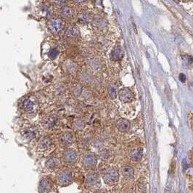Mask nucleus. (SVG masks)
Wrapping results in <instances>:
<instances>
[{
  "instance_id": "10",
  "label": "nucleus",
  "mask_w": 193,
  "mask_h": 193,
  "mask_svg": "<svg viewBox=\"0 0 193 193\" xmlns=\"http://www.w3.org/2000/svg\"><path fill=\"white\" fill-rule=\"evenodd\" d=\"M53 145L52 139L49 136H45L42 137L41 140H39V145H38V147L39 148L40 150H44V151H47L49 149H51L52 146Z\"/></svg>"
},
{
  "instance_id": "33",
  "label": "nucleus",
  "mask_w": 193,
  "mask_h": 193,
  "mask_svg": "<svg viewBox=\"0 0 193 193\" xmlns=\"http://www.w3.org/2000/svg\"><path fill=\"white\" fill-rule=\"evenodd\" d=\"M76 2H77V3H82V2H84L85 1H87V0H74Z\"/></svg>"
},
{
  "instance_id": "7",
  "label": "nucleus",
  "mask_w": 193,
  "mask_h": 193,
  "mask_svg": "<svg viewBox=\"0 0 193 193\" xmlns=\"http://www.w3.org/2000/svg\"><path fill=\"white\" fill-rule=\"evenodd\" d=\"M82 163L83 165L87 168H92L95 166L96 163H97V159H96L95 154L91 152H87L83 157Z\"/></svg>"
},
{
  "instance_id": "8",
  "label": "nucleus",
  "mask_w": 193,
  "mask_h": 193,
  "mask_svg": "<svg viewBox=\"0 0 193 193\" xmlns=\"http://www.w3.org/2000/svg\"><path fill=\"white\" fill-rule=\"evenodd\" d=\"M21 135L26 140H31L37 137L38 135V129L32 126H28L22 130Z\"/></svg>"
},
{
  "instance_id": "22",
  "label": "nucleus",
  "mask_w": 193,
  "mask_h": 193,
  "mask_svg": "<svg viewBox=\"0 0 193 193\" xmlns=\"http://www.w3.org/2000/svg\"><path fill=\"white\" fill-rule=\"evenodd\" d=\"M60 14L64 17H70L72 15V10L70 7L63 6L60 9Z\"/></svg>"
},
{
  "instance_id": "12",
  "label": "nucleus",
  "mask_w": 193,
  "mask_h": 193,
  "mask_svg": "<svg viewBox=\"0 0 193 193\" xmlns=\"http://www.w3.org/2000/svg\"><path fill=\"white\" fill-rule=\"evenodd\" d=\"M60 142L62 146L69 147V146H71L73 142V134L69 131L65 132V133H63L60 136Z\"/></svg>"
},
{
  "instance_id": "21",
  "label": "nucleus",
  "mask_w": 193,
  "mask_h": 193,
  "mask_svg": "<svg viewBox=\"0 0 193 193\" xmlns=\"http://www.w3.org/2000/svg\"><path fill=\"white\" fill-rule=\"evenodd\" d=\"M122 174L126 178L131 179L133 178L134 176V169L131 167L129 166H124L122 168Z\"/></svg>"
},
{
  "instance_id": "30",
  "label": "nucleus",
  "mask_w": 193,
  "mask_h": 193,
  "mask_svg": "<svg viewBox=\"0 0 193 193\" xmlns=\"http://www.w3.org/2000/svg\"><path fill=\"white\" fill-rule=\"evenodd\" d=\"M179 80H180L181 82L185 83V81H186V76L184 73H180V74H179Z\"/></svg>"
},
{
  "instance_id": "28",
  "label": "nucleus",
  "mask_w": 193,
  "mask_h": 193,
  "mask_svg": "<svg viewBox=\"0 0 193 193\" xmlns=\"http://www.w3.org/2000/svg\"><path fill=\"white\" fill-rule=\"evenodd\" d=\"M182 58L185 60L186 62H187L188 64H192L193 63V57H192V56L186 55V56H184Z\"/></svg>"
},
{
  "instance_id": "24",
  "label": "nucleus",
  "mask_w": 193,
  "mask_h": 193,
  "mask_svg": "<svg viewBox=\"0 0 193 193\" xmlns=\"http://www.w3.org/2000/svg\"><path fill=\"white\" fill-rule=\"evenodd\" d=\"M58 54H59V51H58L57 49L56 48H52L50 51L49 52V57L51 58V59H55L56 57H57Z\"/></svg>"
},
{
  "instance_id": "6",
  "label": "nucleus",
  "mask_w": 193,
  "mask_h": 193,
  "mask_svg": "<svg viewBox=\"0 0 193 193\" xmlns=\"http://www.w3.org/2000/svg\"><path fill=\"white\" fill-rule=\"evenodd\" d=\"M53 187L52 181L49 177H44L39 181V192L40 193H49Z\"/></svg>"
},
{
  "instance_id": "3",
  "label": "nucleus",
  "mask_w": 193,
  "mask_h": 193,
  "mask_svg": "<svg viewBox=\"0 0 193 193\" xmlns=\"http://www.w3.org/2000/svg\"><path fill=\"white\" fill-rule=\"evenodd\" d=\"M62 160L66 164L72 165L76 163L78 160V152L76 150L69 148L64 152L62 155Z\"/></svg>"
},
{
  "instance_id": "34",
  "label": "nucleus",
  "mask_w": 193,
  "mask_h": 193,
  "mask_svg": "<svg viewBox=\"0 0 193 193\" xmlns=\"http://www.w3.org/2000/svg\"><path fill=\"white\" fill-rule=\"evenodd\" d=\"M96 193H107V192L104 191V190H99V191L96 192Z\"/></svg>"
},
{
  "instance_id": "25",
  "label": "nucleus",
  "mask_w": 193,
  "mask_h": 193,
  "mask_svg": "<svg viewBox=\"0 0 193 193\" xmlns=\"http://www.w3.org/2000/svg\"><path fill=\"white\" fill-rule=\"evenodd\" d=\"M74 126L77 129H82L84 127V122L81 119H77L74 122Z\"/></svg>"
},
{
  "instance_id": "4",
  "label": "nucleus",
  "mask_w": 193,
  "mask_h": 193,
  "mask_svg": "<svg viewBox=\"0 0 193 193\" xmlns=\"http://www.w3.org/2000/svg\"><path fill=\"white\" fill-rule=\"evenodd\" d=\"M101 185L100 177L96 173H89L86 179V186L89 189H95Z\"/></svg>"
},
{
  "instance_id": "29",
  "label": "nucleus",
  "mask_w": 193,
  "mask_h": 193,
  "mask_svg": "<svg viewBox=\"0 0 193 193\" xmlns=\"http://www.w3.org/2000/svg\"><path fill=\"white\" fill-rule=\"evenodd\" d=\"M81 92H82V89H81L78 86V87H76L75 88H74V89H73V94L76 96L79 95L80 94H81Z\"/></svg>"
},
{
  "instance_id": "11",
  "label": "nucleus",
  "mask_w": 193,
  "mask_h": 193,
  "mask_svg": "<svg viewBox=\"0 0 193 193\" xmlns=\"http://www.w3.org/2000/svg\"><path fill=\"white\" fill-rule=\"evenodd\" d=\"M58 123V118L55 115L49 116L46 117L42 122V125L44 129H49L55 127Z\"/></svg>"
},
{
  "instance_id": "18",
  "label": "nucleus",
  "mask_w": 193,
  "mask_h": 193,
  "mask_svg": "<svg viewBox=\"0 0 193 193\" xmlns=\"http://www.w3.org/2000/svg\"><path fill=\"white\" fill-rule=\"evenodd\" d=\"M111 57L114 60H120L122 59V57H123V51L122 48L119 46L116 47L112 52Z\"/></svg>"
},
{
  "instance_id": "9",
  "label": "nucleus",
  "mask_w": 193,
  "mask_h": 193,
  "mask_svg": "<svg viewBox=\"0 0 193 193\" xmlns=\"http://www.w3.org/2000/svg\"><path fill=\"white\" fill-rule=\"evenodd\" d=\"M119 175H118V171L115 169H109L105 171L103 179L106 183L112 184L115 183L118 180Z\"/></svg>"
},
{
  "instance_id": "26",
  "label": "nucleus",
  "mask_w": 193,
  "mask_h": 193,
  "mask_svg": "<svg viewBox=\"0 0 193 193\" xmlns=\"http://www.w3.org/2000/svg\"><path fill=\"white\" fill-rule=\"evenodd\" d=\"M173 187H174V185H173V182L171 181H170L169 183L167 184L166 187L165 188V191L164 193H172L173 191Z\"/></svg>"
},
{
  "instance_id": "35",
  "label": "nucleus",
  "mask_w": 193,
  "mask_h": 193,
  "mask_svg": "<svg viewBox=\"0 0 193 193\" xmlns=\"http://www.w3.org/2000/svg\"><path fill=\"white\" fill-rule=\"evenodd\" d=\"M82 193H87V192H82Z\"/></svg>"
},
{
  "instance_id": "31",
  "label": "nucleus",
  "mask_w": 193,
  "mask_h": 193,
  "mask_svg": "<svg viewBox=\"0 0 193 193\" xmlns=\"http://www.w3.org/2000/svg\"><path fill=\"white\" fill-rule=\"evenodd\" d=\"M53 1L55 2L56 3H57V4H62L66 3V2H67V0H53Z\"/></svg>"
},
{
  "instance_id": "20",
  "label": "nucleus",
  "mask_w": 193,
  "mask_h": 193,
  "mask_svg": "<svg viewBox=\"0 0 193 193\" xmlns=\"http://www.w3.org/2000/svg\"><path fill=\"white\" fill-rule=\"evenodd\" d=\"M78 21H79L81 23H87L90 21L91 16L89 12H86V11H83V12H80L79 14H78Z\"/></svg>"
},
{
  "instance_id": "23",
  "label": "nucleus",
  "mask_w": 193,
  "mask_h": 193,
  "mask_svg": "<svg viewBox=\"0 0 193 193\" xmlns=\"http://www.w3.org/2000/svg\"><path fill=\"white\" fill-rule=\"evenodd\" d=\"M107 91H108V94L110 96L112 99H116L117 97V92H116V89L115 88V87L113 86V84H110L108 87H107Z\"/></svg>"
},
{
  "instance_id": "17",
  "label": "nucleus",
  "mask_w": 193,
  "mask_h": 193,
  "mask_svg": "<svg viewBox=\"0 0 193 193\" xmlns=\"http://www.w3.org/2000/svg\"><path fill=\"white\" fill-rule=\"evenodd\" d=\"M60 165V161L57 158H51L46 162V166L49 170H55Z\"/></svg>"
},
{
  "instance_id": "5",
  "label": "nucleus",
  "mask_w": 193,
  "mask_h": 193,
  "mask_svg": "<svg viewBox=\"0 0 193 193\" xmlns=\"http://www.w3.org/2000/svg\"><path fill=\"white\" fill-rule=\"evenodd\" d=\"M36 106H37L36 101L34 99H33L32 97H27L24 99L21 105L22 111H24L25 113H32V112L34 111L36 109Z\"/></svg>"
},
{
  "instance_id": "14",
  "label": "nucleus",
  "mask_w": 193,
  "mask_h": 193,
  "mask_svg": "<svg viewBox=\"0 0 193 193\" xmlns=\"http://www.w3.org/2000/svg\"><path fill=\"white\" fill-rule=\"evenodd\" d=\"M39 15L42 17H48L52 12V8L49 4H42L39 7Z\"/></svg>"
},
{
  "instance_id": "2",
  "label": "nucleus",
  "mask_w": 193,
  "mask_h": 193,
  "mask_svg": "<svg viewBox=\"0 0 193 193\" xmlns=\"http://www.w3.org/2000/svg\"><path fill=\"white\" fill-rule=\"evenodd\" d=\"M65 22L60 17H53L48 22V28L51 32L54 33H58L64 28Z\"/></svg>"
},
{
  "instance_id": "13",
  "label": "nucleus",
  "mask_w": 193,
  "mask_h": 193,
  "mask_svg": "<svg viewBox=\"0 0 193 193\" xmlns=\"http://www.w3.org/2000/svg\"><path fill=\"white\" fill-rule=\"evenodd\" d=\"M118 96L120 100L123 102H129L133 97V93L131 92V89L129 88H123L118 92Z\"/></svg>"
},
{
  "instance_id": "15",
  "label": "nucleus",
  "mask_w": 193,
  "mask_h": 193,
  "mask_svg": "<svg viewBox=\"0 0 193 193\" xmlns=\"http://www.w3.org/2000/svg\"><path fill=\"white\" fill-rule=\"evenodd\" d=\"M116 126L120 131H127L130 129V122L124 118H121L116 122Z\"/></svg>"
},
{
  "instance_id": "32",
  "label": "nucleus",
  "mask_w": 193,
  "mask_h": 193,
  "mask_svg": "<svg viewBox=\"0 0 193 193\" xmlns=\"http://www.w3.org/2000/svg\"><path fill=\"white\" fill-rule=\"evenodd\" d=\"M183 168H184V170H186L187 168V163H186V160L185 159H184L183 160Z\"/></svg>"
},
{
  "instance_id": "16",
  "label": "nucleus",
  "mask_w": 193,
  "mask_h": 193,
  "mask_svg": "<svg viewBox=\"0 0 193 193\" xmlns=\"http://www.w3.org/2000/svg\"><path fill=\"white\" fill-rule=\"evenodd\" d=\"M66 35L68 37L70 38H75L77 37L79 35V30L77 26H74V25H71L69 26L66 30Z\"/></svg>"
},
{
  "instance_id": "19",
  "label": "nucleus",
  "mask_w": 193,
  "mask_h": 193,
  "mask_svg": "<svg viewBox=\"0 0 193 193\" xmlns=\"http://www.w3.org/2000/svg\"><path fill=\"white\" fill-rule=\"evenodd\" d=\"M130 157L134 161H140L142 157V150L141 148H135L130 153Z\"/></svg>"
},
{
  "instance_id": "1",
  "label": "nucleus",
  "mask_w": 193,
  "mask_h": 193,
  "mask_svg": "<svg viewBox=\"0 0 193 193\" xmlns=\"http://www.w3.org/2000/svg\"><path fill=\"white\" fill-rule=\"evenodd\" d=\"M57 179L58 184L62 187H66L70 185L73 181V174L68 169L62 170L57 174Z\"/></svg>"
},
{
  "instance_id": "27",
  "label": "nucleus",
  "mask_w": 193,
  "mask_h": 193,
  "mask_svg": "<svg viewBox=\"0 0 193 193\" xmlns=\"http://www.w3.org/2000/svg\"><path fill=\"white\" fill-rule=\"evenodd\" d=\"M100 155L103 159H107L109 157V152L107 150H105V149H103L101 150V151L100 152Z\"/></svg>"
}]
</instances>
